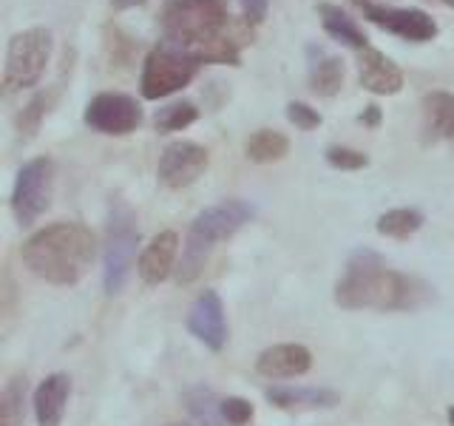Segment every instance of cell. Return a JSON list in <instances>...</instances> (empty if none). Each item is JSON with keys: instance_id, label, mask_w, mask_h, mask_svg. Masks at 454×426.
Returning a JSON list of instances; mask_svg holds the SVG:
<instances>
[{"instance_id": "cell-33", "label": "cell", "mask_w": 454, "mask_h": 426, "mask_svg": "<svg viewBox=\"0 0 454 426\" xmlns=\"http://www.w3.org/2000/svg\"><path fill=\"white\" fill-rule=\"evenodd\" d=\"M449 423H451V426H454V406H451V409H449Z\"/></svg>"}, {"instance_id": "cell-14", "label": "cell", "mask_w": 454, "mask_h": 426, "mask_svg": "<svg viewBox=\"0 0 454 426\" xmlns=\"http://www.w3.org/2000/svg\"><path fill=\"white\" fill-rule=\"evenodd\" d=\"M176 253H179V236L174 231L156 233L145 245V250H142L139 262H137L139 279L145 284H162L170 276V270H174Z\"/></svg>"}, {"instance_id": "cell-27", "label": "cell", "mask_w": 454, "mask_h": 426, "mask_svg": "<svg viewBox=\"0 0 454 426\" xmlns=\"http://www.w3.org/2000/svg\"><path fill=\"white\" fill-rule=\"evenodd\" d=\"M49 103H51V97L49 94H37L32 103H28L23 111H20V117H18V131L23 134H32V131H37V125H40V120L46 117V111H49Z\"/></svg>"}, {"instance_id": "cell-23", "label": "cell", "mask_w": 454, "mask_h": 426, "mask_svg": "<svg viewBox=\"0 0 454 426\" xmlns=\"http://www.w3.org/2000/svg\"><path fill=\"white\" fill-rule=\"evenodd\" d=\"M26 378L14 375L0 392V426H23L26 418Z\"/></svg>"}, {"instance_id": "cell-26", "label": "cell", "mask_w": 454, "mask_h": 426, "mask_svg": "<svg viewBox=\"0 0 454 426\" xmlns=\"http://www.w3.org/2000/svg\"><path fill=\"white\" fill-rule=\"evenodd\" d=\"M326 162L338 170H361L369 165V156L355 151V148H344V146H333L326 148Z\"/></svg>"}, {"instance_id": "cell-35", "label": "cell", "mask_w": 454, "mask_h": 426, "mask_svg": "<svg viewBox=\"0 0 454 426\" xmlns=\"http://www.w3.org/2000/svg\"><path fill=\"white\" fill-rule=\"evenodd\" d=\"M168 426H191V423H168Z\"/></svg>"}, {"instance_id": "cell-2", "label": "cell", "mask_w": 454, "mask_h": 426, "mask_svg": "<svg viewBox=\"0 0 454 426\" xmlns=\"http://www.w3.org/2000/svg\"><path fill=\"white\" fill-rule=\"evenodd\" d=\"M23 264L49 284H77L94 264L97 239L80 222H54L26 239Z\"/></svg>"}, {"instance_id": "cell-20", "label": "cell", "mask_w": 454, "mask_h": 426, "mask_svg": "<svg viewBox=\"0 0 454 426\" xmlns=\"http://www.w3.org/2000/svg\"><path fill=\"white\" fill-rule=\"evenodd\" d=\"M287 151H290V139L284 137L281 131H273V128H262V131H255L245 142L247 160L250 162H259V165L278 162V160H284V156H287Z\"/></svg>"}, {"instance_id": "cell-6", "label": "cell", "mask_w": 454, "mask_h": 426, "mask_svg": "<svg viewBox=\"0 0 454 426\" xmlns=\"http://www.w3.org/2000/svg\"><path fill=\"white\" fill-rule=\"evenodd\" d=\"M199 66L202 63H199L188 49L162 40L160 46L148 51L145 63H142L139 91L145 99H162V97L176 94L196 77Z\"/></svg>"}, {"instance_id": "cell-4", "label": "cell", "mask_w": 454, "mask_h": 426, "mask_svg": "<svg viewBox=\"0 0 454 426\" xmlns=\"http://www.w3.org/2000/svg\"><path fill=\"white\" fill-rule=\"evenodd\" d=\"M160 26L168 43L193 54L227 35L231 4L227 0H165Z\"/></svg>"}, {"instance_id": "cell-17", "label": "cell", "mask_w": 454, "mask_h": 426, "mask_svg": "<svg viewBox=\"0 0 454 426\" xmlns=\"http://www.w3.org/2000/svg\"><path fill=\"white\" fill-rule=\"evenodd\" d=\"M267 401L278 409H333L340 398L333 390H318V387H273L267 390Z\"/></svg>"}, {"instance_id": "cell-34", "label": "cell", "mask_w": 454, "mask_h": 426, "mask_svg": "<svg viewBox=\"0 0 454 426\" xmlns=\"http://www.w3.org/2000/svg\"><path fill=\"white\" fill-rule=\"evenodd\" d=\"M440 4H446V6H451V9H454V0H440Z\"/></svg>"}, {"instance_id": "cell-15", "label": "cell", "mask_w": 454, "mask_h": 426, "mask_svg": "<svg viewBox=\"0 0 454 426\" xmlns=\"http://www.w3.org/2000/svg\"><path fill=\"white\" fill-rule=\"evenodd\" d=\"M312 367V352L304 344H276L267 347L259 361H255V369L264 378H298L309 373Z\"/></svg>"}, {"instance_id": "cell-32", "label": "cell", "mask_w": 454, "mask_h": 426, "mask_svg": "<svg viewBox=\"0 0 454 426\" xmlns=\"http://www.w3.org/2000/svg\"><path fill=\"white\" fill-rule=\"evenodd\" d=\"M142 4H145V0H111V6L114 9H134V6H142Z\"/></svg>"}, {"instance_id": "cell-7", "label": "cell", "mask_w": 454, "mask_h": 426, "mask_svg": "<svg viewBox=\"0 0 454 426\" xmlns=\"http://www.w3.org/2000/svg\"><path fill=\"white\" fill-rule=\"evenodd\" d=\"M51 57V32L43 26L23 28L12 35L6 46V68H4V94L32 89L40 83L43 71Z\"/></svg>"}, {"instance_id": "cell-3", "label": "cell", "mask_w": 454, "mask_h": 426, "mask_svg": "<svg viewBox=\"0 0 454 426\" xmlns=\"http://www.w3.org/2000/svg\"><path fill=\"white\" fill-rule=\"evenodd\" d=\"M250 219H253V208L245 199H222L219 205L205 208L191 222V231L182 250V262L176 267V281L191 284L202 273L205 262L210 259V253L216 250L219 241L236 236Z\"/></svg>"}, {"instance_id": "cell-8", "label": "cell", "mask_w": 454, "mask_h": 426, "mask_svg": "<svg viewBox=\"0 0 454 426\" xmlns=\"http://www.w3.org/2000/svg\"><path fill=\"white\" fill-rule=\"evenodd\" d=\"M51 193H54V165H51V160L49 156L28 160L18 170V179H14V191H12L14 219H18L20 225L37 222L43 213L49 210Z\"/></svg>"}, {"instance_id": "cell-10", "label": "cell", "mask_w": 454, "mask_h": 426, "mask_svg": "<svg viewBox=\"0 0 454 426\" xmlns=\"http://www.w3.org/2000/svg\"><path fill=\"white\" fill-rule=\"evenodd\" d=\"M207 165H210V154L205 146L191 139H176L162 151L160 165H156V177H160L165 188L182 191L202 177Z\"/></svg>"}, {"instance_id": "cell-25", "label": "cell", "mask_w": 454, "mask_h": 426, "mask_svg": "<svg viewBox=\"0 0 454 426\" xmlns=\"http://www.w3.org/2000/svg\"><path fill=\"white\" fill-rule=\"evenodd\" d=\"M191 415L196 418L199 426H219L224 418H222V401L213 398L210 390H196L191 392Z\"/></svg>"}, {"instance_id": "cell-11", "label": "cell", "mask_w": 454, "mask_h": 426, "mask_svg": "<svg viewBox=\"0 0 454 426\" xmlns=\"http://www.w3.org/2000/svg\"><path fill=\"white\" fill-rule=\"evenodd\" d=\"M361 12L369 23H375L387 32L411 40V43H426L437 35V23L432 14H426L423 9H397L387 4H375V0H361Z\"/></svg>"}, {"instance_id": "cell-5", "label": "cell", "mask_w": 454, "mask_h": 426, "mask_svg": "<svg viewBox=\"0 0 454 426\" xmlns=\"http://www.w3.org/2000/svg\"><path fill=\"white\" fill-rule=\"evenodd\" d=\"M139 245V227L134 210L125 202H114L106 225V250H103V281L106 293H120L134 267Z\"/></svg>"}, {"instance_id": "cell-19", "label": "cell", "mask_w": 454, "mask_h": 426, "mask_svg": "<svg viewBox=\"0 0 454 426\" xmlns=\"http://www.w3.org/2000/svg\"><path fill=\"white\" fill-rule=\"evenodd\" d=\"M318 14H321V23H324V32L330 35L333 40L344 43V46H352L355 51H361L369 46L366 35L358 28L349 14L340 9V6H333V4H321L318 6Z\"/></svg>"}, {"instance_id": "cell-9", "label": "cell", "mask_w": 454, "mask_h": 426, "mask_svg": "<svg viewBox=\"0 0 454 426\" xmlns=\"http://www.w3.org/2000/svg\"><path fill=\"white\" fill-rule=\"evenodd\" d=\"M82 120L91 131L108 137H125L142 125V108L134 97L120 91H103L91 97V103L85 106Z\"/></svg>"}, {"instance_id": "cell-1", "label": "cell", "mask_w": 454, "mask_h": 426, "mask_svg": "<svg viewBox=\"0 0 454 426\" xmlns=\"http://www.w3.org/2000/svg\"><path fill=\"white\" fill-rule=\"evenodd\" d=\"M426 298L429 288L423 281L389 270L372 250L355 253L344 279L335 284V304L344 310H415Z\"/></svg>"}, {"instance_id": "cell-36", "label": "cell", "mask_w": 454, "mask_h": 426, "mask_svg": "<svg viewBox=\"0 0 454 426\" xmlns=\"http://www.w3.org/2000/svg\"><path fill=\"white\" fill-rule=\"evenodd\" d=\"M355 4H361V0H355Z\"/></svg>"}, {"instance_id": "cell-18", "label": "cell", "mask_w": 454, "mask_h": 426, "mask_svg": "<svg viewBox=\"0 0 454 426\" xmlns=\"http://www.w3.org/2000/svg\"><path fill=\"white\" fill-rule=\"evenodd\" d=\"M423 131L432 142L454 137V94L432 91L423 97Z\"/></svg>"}, {"instance_id": "cell-16", "label": "cell", "mask_w": 454, "mask_h": 426, "mask_svg": "<svg viewBox=\"0 0 454 426\" xmlns=\"http://www.w3.org/2000/svg\"><path fill=\"white\" fill-rule=\"evenodd\" d=\"M71 395V378L66 373H51L35 392L37 426H60Z\"/></svg>"}, {"instance_id": "cell-22", "label": "cell", "mask_w": 454, "mask_h": 426, "mask_svg": "<svg viewBox=\"0 0 454 426\" xmlns=\"http://www.w3.org/2000/svg\"><path fill=\"white\" fill-rule=\"evenodd\" d=\"M344 85V63L338 57H321L309 68V89L318 97H335Z\"/></svg>"}, {"instance_id": "cell-12", "label": "cell", "mask_w": 454, "mask_h": 426, "mask_svg": "<svg viewBox=\"0 0 454 426\" xmlns=\"http://www.w3.org/2000/svg\"><path fill=\"white\" fill-rule=\"evenodd\" d=\"M188 330L202 341L205 347L219 352L227 344V319H224V304L216 290L199 293L188 312Z\"/></svg>"}, {"instance_id": "cell-21", "label": "cell", "mask_w": 454, "mask_h": 426, "mask_svg": "<svg viewBox=\"0 0 454 426\" xmlns=\"http://www.w3.org/2000/svg\"><path fill=\"white\" fill-rule=\"evenodd\" d=\"M423 227V213L418 208H395L378 219V233L389 239H409Z\"/></svg>"}, {"instance_id": "cell-13", "label": "cell", "mask_w": 454, "mask_h": 426, "mask_svg": "<svg viewBox=\"0 0 454 426\" xmlns=\"http://www.w3.org/2000/svg\"><path fill=\"white\" fill-rule=\"evenodd\" d=\"M358 77L366 91L378 97H389L403 89V71L397 63H392L387 54L375 46H366L358 51Z\"/></svg>"}, {"instance_id": "cell-29", "label": "cell", "mask_w": 454, "mask_h": 426, "mask_svg": "<svg viewBox=\"0 0 454 426\" xmlns=\"http://www.w3.org/2000/svg\"><path fill=\"white\" fill-rule=\"evenodd\" d=\"M287 120L301 128V131H312V128L321 125V114L316 108H309L307 103H290L287 106Z\"/></svg>"}, {"instance_id": "cell-24", "label": "cell", "mask_w": 454, "mask_h": 426, "mask_svg": "<svg viewBox=\"0 0 454 426\" xmlns=\"http://www.w3.org/2000/svg\"><path fill=\"white\" fill-rule=\"evenodd\" d=\"M199 120V108L193 103H188V99H182V103H170L165 108L156 111V117H153V125H156V131H182V128H188Z\"/></svg>"}, {"instance_id": "cell-31", "label": "cell", "mask_w": 454, "mask_h": 426, "mask_svg": "<svg viewBox=\"0 0 454 426\" xmlns=\"http://www.w3.org/2000/svg\"><path fill=\"white\" fill-rule=\"evenodd\" d=\"M364 122H366V125H378V122H380V111H378V106H369V108L364 111Z\"/></svg>"}, {"instance_id": "cell-28", "label": "cell", "mask_w": 454, "mask_h": 426, "mask_svg": "<svg viewBox=\"0 0 454 426\" xmlns=\"http://www.w3.org/2000/svg\"><path fill=\"white\" fill-rule=\"evenodd\" d=\"M222 418L231 426H245L253 421V404L245 398H224L222 401Z\"/></svg>"}, {"instance_id": "cell-30", "label": "cell", "mask_w": 454, "mask_h": 426, "mask_svg": "<svg viewBox=\"0 0 454 426\" xmlns=\"http://www.w3.org/2000/svg\"><path fill=\"white\" fill-rule=\"evenodd\" d=\"M239 6H241V18H245V23L255 26L267 18L270 0H239Z\"/></svg>"}]
</instances>
